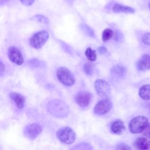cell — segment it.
<instances>
[{
	"label": "cell",
	"mask_w": 150,
	"mask_h": 150,
	"mask_svg": "<svg viewBox=\"0 0 150 150\" xmlns=\"http://www.w3.org/2000/svg\"><path fill=\"white\" fill-rule=\"evenodd\" d=\"M48 110L52 115L57 118H63L67 116L69 112L67 104L57 99L53 100L49 103Z\"/></svg>",
	"instance_id": "obj_1"
},
{
	"label": "cell",
	"mask_w": 150,
	"mask_h": 150,
	"mask_svg": "<svg viewBox=\"0 0 150 150\" xmlns=\"http://www.w3.org/2000/svg\"><path fill=\"white\" fill-rule=\"evenodd\" d=\"M56 76L59 81L66 86H71L75 83L76 79L74 74L66 67H59L57 70Z\"/></svg>",
	"instance_id": "obj_2"
},
{
	"label": "cell",
	"mask_w": 150,
	"mask_h": 150,
	"mask_svg": "<svg viewBox=\"0 0 150 150\" xmlns=\"http://www.w3.org/2000/svg\"><path fill=\"white\" fill-rule=\"evenodd\" d=\"M148 124V119L142 115H138L132 118L129 124V131L132 134L143 132Z\"/></svg>",
	"instance_id": "obj_3"
},
{
	"label": "cell",
	"mask_w": 150,
	"mask_h": 150,
	"mask_svg": "<svg viewBox=\"0 0 150 150\" xmlns=\"http://www.w3.org/2000/svg\"><path fill=\"white\" fill-rule=\"evenodd\" d=\"M49 33L45 30L33 34L29 39V45L34 49L42 48L49 39Z\"/></svg>",
	"instance_id": "obj_4"
},
{
	"label": "cell",
	"mask_w": 150,
	"mask_h": 150,
	"mask_svg": "<svg viewBox=\"0 0 150 150\" xmlns=\"http://www.w3.org/2000/svg\"><path fill=\"white\" fill-rule=\"evenodd\" d=\"M57 138L60 142L66 144H71L76 139L74 131L69 127H64L60 128L56 132Z\"/></svg>",
	"instance_id": "obj_5"
},
{
	"label": "cell",
	"mask_w": 150,
	"mask_h": 150,
	"mask_svg": "<svg viewBox=\"0 0 150 150\" xmlns=\"http://www.w3.org/2000/svg\"><path fill=\"white\" fill-rule=\"evenodd\" d=\"M94 87L97 94L103 98H108L111 94V87L104 80H96L94 82Z\"/></svg>",
	"instance_id": "obj_6"
},
{
	"label": "cell",
	"mask_w": 150,
	"mask_h": 150,
	"mask_svg": "<svg viewBox=\"0 0 150 150\" xmlns=\"http://www.w3.org/2000/svg\"><path fill=\"white\" fill-rule=\"evenodd\" d=\"M42 132V128L38 123H31L27 125L24 129L23 134L25 137L29 139H34Z\"/></svg>",
	"instance_id": "obj_7"
},
{
	"label": "cell",
	"mask_w": 150,
	"mask_h": 150,
	"mask_svg": "<svg viewBox=\"0 0 150 150\" xmlns=\"http://www.w3.org/2000/svg\"><path fill=\"white\" fill-rule=\"evenodd\" d=\"M8 56L9 59L17 65H22L24 59L21 51L16 46H10L8 50Z\"/></svg>",
	"instance_id": "obj_8"
},
{
	"label": "cell",
	"mask_w": 150,
	"mask_h": 150,
	"mask_svg": "<svg viewBox=\"0 0 150 150\" xmlns=\"http://www.w3.org/2000/svg\"><path fill=\"white\" fill-rule=\"evenodd\" d=\"M112 106V103L109 99L104 98L96 104L94 111L97 115H104L111 110Z\"/></svg>",
	"instance_id": "obj_9"
},
{
	"label": "cell",
	"mask_w": 150,
	"mask_h": 150,
	"mask_svg": "<svg viewBox=\"0 0 150 150\" xmlns=\"http://www.w3.org/2000/svg\"><path fill=\"white\" fill-rule=\"evenodd\" d=\"M92 96L90 93L87 91H80L76 96V103L81 107H87L91 100Z\"/></svg>",
	"instance_id": "obj_10"
},
{
	"label": "cell",
	"mask_w": 150,
	"mask_h": 150,
	"mask_svg": "<svg viewBox=\"0 0 150 150\" xmlns=\"http://www.w3.org/2000/svg\"><path fill=\"white\" fill-rule=\"evenodd\" d=\"M9 96L11 100L15 103L18 108L22 109L24 107L25 100L22 95L16 92H11Z\"/></svg>",
	"instance_id": "obj_11"
},
{
	"label": "cell",
	"mask_w": 150,
	"mask_h": 150,
	"mask_svg": "<svg viewBox=\"0 0 150 150\" xmlns=\"http://www.w3.org/2000/svg\"><path fill=\"white\" fill-rule=\"evenodd\" d=\"M111 130L114 134L120 135L125 131V126L122 121L117 120L112 123Z\"/></svg>",
	"instance_id": "obj_12"
},
{
	"label": "cell",
	"mask_w": 150,
	"mask_h": 150,
	"mask_svg": "<svg viewBox=\"0 0 150 150\" xmlns=\"http://www.w3.org/2000/svg\"><path fill=\"white\" fill-rule=\"evenodd\" d=\"M134 145L136 148L139 149H148L150 148V141L146 138L139 137L135 139Z\"/></svg>",
	"instance_id": "obj_13"
},
{
	"label": "cell",
	"mask_w": 150,
	"mask_h": 150,
	"mask_svg": "<svg viewBox=\"0 0 150 150\" xmlns=\"http://www.w3.org/2000/svg\"><path fill=\"white\" fill-rule=\"evenodd\" d=\"M112 11L115 13H134L135 10L130 6L123 5L121 4H115L112 7Z\"/></svg>",
	"instance_id": "obj_14"
},
{
	"label": "cell",
	"mask_w": 150,
	"mask_h": 150,
	"mask_svg": "<svg viewBox=\"0 0 150 150\" xmlns=\"http://www.w3.org/2000/svg\"><path fill=\"white\" fill-rule=\"evenodd\" d=\"M138 67L140 70L150 69V56L147 54H143L138 60Z\"/></svg>",
	"instance_id": "obj_15"
},
{
	"label": "cell",
	"mask_w": 150,
	"mask_h": 150,
	"mask_svg": "<svg viewBox=\"0 0 150 150\" xmlns=\"http://www.w3.org/2000/svg\"><path fill=\"white\" fill-rule=\"evenodd\" d=\"M139 95L143 100H150V84L142 86L139 89Z\"/></svg>",
	"instance_id": "obj_16"
},
{
	"label": "cell",
	"mask_w": 150,
	"mask_h": 150,
	"mask_svg": "<svg viewBox=\"0 0 150 150\" xmlns=\"http://www.w3.org/2000/svg\"><path fill=\"white\" fill-rule=\"evenodd\" d=\"M112 72L114 74L118 76V77H122L125 74L126 69L125 67L122 65H115L112 69Z\"/></svg>",
	"instance_id": "obj_17"
},
{
	"label": "cell",
	"mask_w": 150,
	"mask_h": 150,
	"mask_svg": "<svg viewBox=\"0 0 150 150\" xmlns=\"http://www.w3.org/2000/svg\"><path fill=\"white\" fill-rule=\"evenodd\" d=\"M85 55L87 58L90 61H95L97 59V54L96 52L94 50H93L91 47H88L86 52Z\"/></svg>",
	"instance_id": "obj_18"
},
{
	"label": "cell",
	"mask_w": 150,
	"mask_h": 150,
	"mask_svg": "<svg viewBox=\"0 0 150 150\" xmlns=\"http://www.w3.org/2000/svg\"><path fill=\"white\" fill-rule=\"evenodd\" d=\"M113 36V31L109 28L105 29L102 34V40L103 42H105L110 40Z\"/></svg>",
	"instance_id": "obj_19"
},
{
	"label": "cell",
	"mask_w": 150,
	"mask_h": 150,
	"mask_svg": "<svg viewBox=\"0 0 150 150\" xmlns=\"http://www.w3.org/2000/svg\"><path fill=\"white\" fill-rule=\"evenodd\" d=\"M83 70L86 74L90 76L93 73L94 67L91 64L89 63H86L83 65Z\"/></svg>",
	"instance_id": "obj_20"
},
{
	"label": "cell",
	"mask_w": 150,
	"mask_h": 150,
	"mask_svg": "<svg viewBox=\"0 0 150 150\" xmlns=\"http://www.w3.org/2000/svg\"><path fill=\"white\" fill-rule=\"evenodd\" d=\"M32 19L37 22H39L41 23H49V20L48 19L45 17L43 15H36L33 16L32 18Z\"/></svg>",
	"instance_id": "obj_21"
},
{
	"label": "cell",
	"mask_w": 150,
	"mask_h": 150,
	"mask_svg": "<svg viewBox=\"0 0 150 150\" xmlns=\"http://www.w3.org/2000/svg\"><path fill=\"white\" fill-rule=\"evenodd\" d=\"M81 29H83L85 33H86L87 35H88L90 36H93L94 35V32L93 29L89 27L88 25L86 24H81L80 26Z\"/></svg>",
	"instance_id": "obj_22"
},
{
	"label": "cell",
	"mask_w": 150,
	"mask_h": 150,
	"mask_svg": "<svg viewBox=\"0 0 150 150\" xmlns=\"http://www.w3.org/2000/svg\"><path fill=\"white\" fill-rule=\"evenodd\" d=\"M142 42L146 45L150 46V32H147L142 38Z\"/></svg>",
	"instance_id": "obj_23"
},
{
	"label": "cell",
	"mask_w": 150,
	"mask_h": 150,
	"mask_svg": "<svg viewBox=\"0 0 150 150\" xmlns=\"http://www.w3.org/2000/svg\"><path fill=\"white\" fill-rule=\"evenodd\" d=\"M29 64L32 68H36L40 66V61L37 59H32L29 61Z\"/></svg>",
	"instance_id": "obj_24"
},
{
	"label": "cell",
	"mask_w": 150,
	"mask_h": 150,
	"mask_svg": "<svg viewBox=\"0 0 150 150\" xmlns=\"http://www.w3.org/2000/svg\"><path fill=\"white\" fill-rule=\"evenodd\" d=\"M116 149H121V150H129V149H131V148L130 146H129L128 145L122 143V144L118 145L116 147Z\"/></svg>",
	"instance_id": "obj_25"
},
{
	"label": "cell",
	"mask_w": 150,
	"mask_h": 150,
	"mask_svg": "<svg viewBox=\"0 0 150 150\" xmlns=\"http://www.w3.org/2000/svg\"><path fill=\"white\" fill-rule=\"evenodd\" d=\"M143 135L150 138V124H148L145 129L143 131Z\"/></svg>",
	"instance_id": "obj_26"
},
{
	"label": "cell",
	"mask_w": 150,
	"mask_h": 150,
	"mask_svg": "<svg viewBox=\"0 0 150 150\" xmlns=\"http://www.w3.org/2000/svg\"><path fill=\"white\" fill-rule=\"evenodd\" d=\"M21 2L26 6H30L32 5L35 0H20Z\"/></svg>",
	"instance_id": "obj_27"
},
{
	"label": "cell",
	"mask_w": 150,
	"mask_h": 150,
	"mask_svg": "<svg viewBox=\"0 0 150 150\" xmlns=\"http://www.w3.org/2000/svg\"><path fill=\"white\" fill-rule=\"evenodd\" d=\"M5 70V66L4 63L0 60V76H2Z\"/></svg>",
	"instance_id": "obj_28"
},
{
	"label": "cell",
	"mask_w": 150,
	"mask_h": 150,
	"mask_svg": "<svg viewBox=\"0 0 150 150\" xmlns=\"http://www.w3.org/2000/svg\"><path fill=\"white\" fill-rule=\"evenodd\" d=\"M100 54H104L107 52V49L104 46H100L97 49Z\"/></svg>",
	"instance_id": "obj_29"
},
{
	"label": "cell",
	"mask_w": 150,
	"mask_h": 150,
	"mask_svg": "<svg viewBox=\"0 0 150 150\" xmlns=\"http://www.w3.org/2000/svg\"><path fill=\"white\" fill-rule=\"evenodd\" d=\"M8 1H9V0H0V4H4V3L8 2Z\"/></svg>",
	"instance_id": "obj_30"
},
{
	"label": "cell",
	"mask_w": 150,
	"mask_h": 150,
	"mask_svg": "<svg viewBox=\"0 0 150 150\" xmlns=\"http://www.w3.org/2000/svg\"><path fill=\"white\" fill-rule=\"evenodd\" d=\"M149 9H150V3L149 4Z\"/></svg>",
	"instance_id": "obj_31"
}]
</instances>
